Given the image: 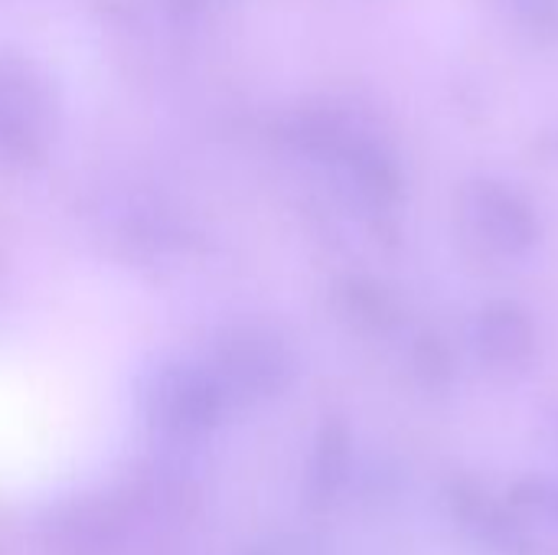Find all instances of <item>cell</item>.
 Wrapping results in <instances>:
<instances>
[{"instance_id": "1", "label": "cell", "mask_w": 558, "mask_h": 555, "mask_svg": "<svg viewBox=\"0 0 558 555\" xmlns=\"http://www.w3.org/2000/svg\"><path fill=\"white\" fill-rule=\"evenodd\" d=\"M294 147L333 173L343 193L373 216H392L405 196V170L392 144L343 108H311L291 121Z\"/></svg>"}, {"instance_id": "2", "label": "cell", "mask_w": 558, "mask_h": 555, "mask_svg": "<svg viewBox=\"0 0 558 555\" xmlns=\"http://www.w3.org/2000/svg\"><path fill=\"white\" fill-rule=\"evenodd\" d=\"M458 213L471 242L500 262H523L546 239V222L536 200L513 180L494 173L471 177L461 186Z\"/></svg>"}, {"instance_id": "3", "label": "cell", "mask_w": 558, "mask_h": 555, "mask_svg": "<svg viewBox=\"0 0 558 555\" xmlns=\"http://www.w3.org/2000/svg\"><path fill=\"white\" fill-rule=\"evenodd\" d=\"M56 131V98L43 72L16 56H0V160L36 164Z\"/></svg>"}, {"instance_id": "4", "label": "cell", "mask_w": 558, "mask_h": 555, "mask_svg": "<svg viewBox=\"0 0 558 555\" xmlns=\"http://www.w3.org/2000/svg\"><path fill=\"white\" fill-rule=\"evenodd\" d=\"M445 514L454 530L487 555H536V540L526 527V517L510 504V497H497L487 484L458 474L445 484Z\"/></svg>"}, {"instance_id": "5", "label": "cell", "mask_w": 558, "mask_h": 555, "mask_svg": "<svg viewBox=\"0 0 558 555\" xmlns=\"http://www.w3.org/2000/svg\"><path fill=\"white\" fill-rule=\"evenodd\" d=\"M468 343L474 360L490 373L520 376L536 360L539 327L526 304L513 298H490L474 311L468 324Z\"/></svg>"}, {"instance_id": "6", "label": "cell", "mask_w": 558, "mask_h": 555, "mask_svg": "<svg viewBox=\"0 0 558 555\" xmlns=\"http://www.w3.org/2000/svg\"><path fill=\"white\" fill-rule=\"evenodd\" d=\"M337 298H340L347 317L369 334H389L399 324L396 294L373 278H347L337 288Z\"/></svg>"}, {"instance_id": "7", "label": "cell", "mask_w": 558, "mask_h": 555, "mask_svg": "<svg viewBox=\"0 0 558 555\" xmlns=\"http://www.w3.org/2000/svg\"><path fill=\"white\" fill-rule=\"evenodd\" d=\"M412 373H415L418 386L432 396H448L454 389L458 363H454V350L448 347V340L441 334L422 330L412 340Z\"/></svg>"}, {"instance_id": "8", "label": "cell", "mask_w": 558, "mask_h": 555, "mask_svg": "<svg viewBox=\"0 0 558 555\" xmlns=\"http://www.w3.org/2000/svg\"><path fill=\"white\" fill-rule=\"evenodd\" d=\"M507 497L526 520H536L549 530H558V478H549V474L520 478Z\"/></svg>"}, {"instance_id": "9", "label": "cell", "mask_w": 558, "mask_h": 555, "mask_svg": "<svg viewBox=\"0 0 558 555\" xmlns=\"http://www.w3.org/2000/svg\"><path fill=\"white\" fill-rule=\"evenodd\" d=\"M507 20L543 46H558V0H497Z\"/></svg>"}, {"instance_id": "10", "label": "cell", "mask_w": 558, "mask_h": 555, "mask_svg": "<svg viewBox=\"0 0 558 555\" xmlns=\"http://www.w3.org/2000/svg\"><path fill=\"white\" fill-rule=\"evenodd\" d=\"M549 432H553V438H556V445H558V409L553 412V419H549Z\"/></svg>"}, {"instance_id": "11", "label": "cell", "mask_w": 558, "mask_h": 555, "mask_svg": "<svg viewBox=\"0 0 558 555\" xmlns=\"http://www.w3.org/2000/svg\"><path fill=\"white\" fill-rule=\"evenodd\" d=\"M193 3H206V0H193Z\"/></svg>"}]
</instances>
